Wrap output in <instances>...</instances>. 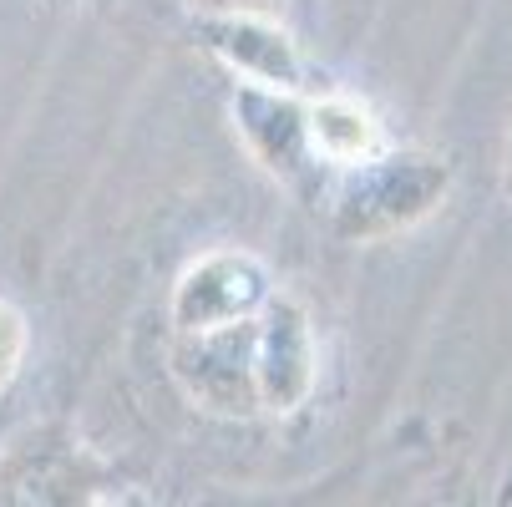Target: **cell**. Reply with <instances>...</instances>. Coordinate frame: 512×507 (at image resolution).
Returning a JSON list of instances; mask_svg holds the SVG:
<instances>
[{
	"label": "cell",
	"instance_id": "obj_1",
	"mask_svg": "<svg viewBox=\"0 0 512 507\" xmlns=\"http://www.w3.org/2000/svg\"><path fill=\"white\" fill-rule=\"evenodd\" d=\"M452 193V163L431 153H381L340 173L330 193V229L350 244H381L426 224Z\"/></svg>",
	"mask_w": 512,
	"mask_h": 507
},
{
	"label": "cell",
	"instance_id": "obj_2",
	"mask_svg": "<svg viewBox=\"0 0 512 507\" xmlns=\"http://www.w3.org/2000/svg\"><path fill=\"white\" fill-rule=\"evenodd\" d=\"M254 320L229 325V330H208V335H173L168 376H173V386L198 411L224 416V421H254L259 416V391H254Z\"/></svg>",
	"mask_w": 512,
	"mask_h": 507
},
{
	"label": "cell",
	"instance_id": "obj_3",
	"mask_svg": "<svg viewBox=\"0 0 512 507\" xmlns=\"http://www.w3.org/2000/svg\"><path fill=\"white\" fill-rule=\"evenodd\" d=\"M269 300H274V279L259 254L213 249L178 274L168 320H173V335H208V330L254 320Z\"/></svg>",
	"mask_w": 512,
	"mask_h": 507
},
{
	"label": "cell",
	"instance_id": "obj_4",
	"mask_svg": "<svg viewBox=\"0 0 512 507\" xmlns=\"http://www.w3.org/2000/svg\"><path fill=\"white\" fill-rule=\"evenodd\" d=\"M234 132L244 142V153L289 193L310 198L315 178L325 173L315 148H310V127H305V97L295 92H264V87H239L234 102Z\"/></svg>",
	"mask_w": 512,
	"mask_h": 507
},
{
	"label": "cell",
	"instance_id": "obj_5",
	"mask_svg": "<svg viewBox=\"0 0 512 507\" xmlns=\"http://www.w3.org/2000/svg\"><path fill=\"white\" fill-rule=\"evenodd\" d=\"M320 345L300 300L274 295L254 320V391L259 416H289L315 396Z\"/></svg>",
	"mask_w": 512,
	"mask_h": 507
},
{
	"label": "cell",
	"instance_id": "obj_6",
	"mask_svg": "<svg viewBox=\"0 0 512 507\" xmlns=\"http://www.w3.org/2000/svg\"><path fill=\"white\" fill-rule=\"evenodd\" d=\"M0 507H97V472L61 431H26L0 457Z\"/></svg>",
	"mask_w": 512,
	"mask_h": 507
},
{
	"label": "cell",
	"instance_id": "obj_7",
	"mask_svg": "<svg viewBox=\"0 0 512 507\" xmlns=\"http://www.w3.org/2000/svg\"><path fill=\"white\" fill-rule=\"evenodd\" d=\"M198 36L239 77V87L295 92L300 97L305 66H300L295 41L274 26V16H218V21H198Z\"/></svg>",
	"mask_w": 512,
	"mask_h": 507
},
{
	"label": "cell",
	"instance_id": "obj_8",
	"mask_svg": "<svg viewBox=\"0 0 512 507\" xmlns=\"http://www.w3.org/2000/svg\"><path fill=\"white\" fill-rule=\"evenodd\" d=\"M305 127H310V148H315L320 168H335V173H350L386 153V132H381L376 112L355 97L305 102Z\"/></svg>",
	"mask_w": 512,
	"mask_h": 507
},
{
	"label": "cell",
	"instance_id": "obj_9",
	"mask_svg": "<svg viewBox=\"0 0 512 507\" xmlns=\"http://www.w3.org/2000/svg\"><path fill=\"white\" fill-rule=\"evenodd\" d=\"M26 345H31V330H26V315L0 300V396L11 391V381L21 376V360H26Z\"/></svg>",
	"mask_w": 512,
	"mask_h": 507
},
{
	"label": "cell",
	"instance_id": "obj_10",
	"mask_svg": "<svg viewBox=\"0 0 512 507\" xmlns=\"http://www.w3.org/2000/svg\"><path fill=\"white\" fill-rule=\"evenodd\" d=\"M198 11V21H218V16H274L279 0H188Z\"/></svg>",
	"mask_w": 512,
	"mask_h": 507
},
{
	"label": "cell",
	"instance_id": "obj_11",
	"mask_svg": "<svg viewBox=\"0 0 512 507\" xmlns=\"http://www.w3.org/2000/svg\"><path fill=\"white\" fill-rule=\"evenodd\" d=\"M507 183H512V148H507Z\"/></svg>",
	"mask_w": 512,
	"mask_h": 507
}]
</instances>
